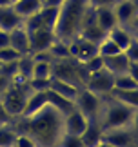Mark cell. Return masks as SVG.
Instances as JSON below:
<instances>
[{
  "mask_svg": "<svg viewBox=\"0 0 138 147\" xmlns=\"http://www.w3.org/2000/svg\"><path fill=\"white\" fill-rule=\"evenodd\" d=\"M13 118L9 116V113L5 111V107L2 105V102H0V123H11Z\"/></svg>",
  "mask_w": 138,
  "mask_h": 147,
  "instance_id": "60d3db41",
  "label": "cell"
},
{
  "mask_svg": "<svg viewBox=\"0 0 138 147\" xmlns=\"http://www.w3.org/2000/svg\"><path fill=\"white\" fill-rule=\"evenodd\" d=\"M84 67H85L89 73L102 71V69H103V58H102L100 55H96V56H93V58H89L87 62H84Z\"/></svg>",
  "mask_w": 138,
  "mask_h": 147,
  "instance_id": "d6a6232c",
  "label": "cell"
},
{
  "mask_svg": "<svg viewBox=\"0 0 138 147\" xmlns=\"http://www.w3.org/2000/svg\"><path fill=\"white\" fill-rule=\"evenodd\" d=\"M133 36H135V40H138V31H133Z\"/></svg>",
  "mask_w": 138,
  "mask_h": 147,
  "instance_id": "f907efd6",
  "label": "cell"
},
{
  "mask_svg": "<svg viewBox=\"0 0 138 147\" xmlns=\"http://www.w3.org/2000/svg\"><path fill=\"white\" fill-rule=\"evenodd\" d=\"M95 15H96V26L102 27L106 33L116 27V16H114L113 5L111 7H95Z\"/></svg>",
  "mask_w": 138,
  "mask_h": 147,
  "instance_id": "d6986e66",
  "label": "cell"
},
{
  "mask_svg": "<svg viewBox=\"0 0 138 147\" xmlns=\"http://www.w3.org/2000/svg\"><path fill=\"white\" fill-rule=\"evenodd\" d=\"M78 64L74 58H62V60H55L53 64V78H58V80L69 82L76 87H84L82 82H80L78 76Z\"/></svg>",
  "mask_w": 138,
  "mask_h": 147,
  "instance_id": "8992f818",
  "label": "cell"
},
{
  "mask_svg": "<svg viewBox=\"0 0 138 147\" xmlns=\"http://www.w3.org/2000/svg\"><path fill=\"white\" fill-rule=\"evenodd\" d=\"M11 5H13V9L22 18H27V16H31V15H37L38 11L42 9L44 2L42 0H15Z\"/></svg>",
  "mask_w": 138,
  "mask_h": 147,
  "instance_id": "44dd1931",
  "label": "cell"
},
{
  "mask_svg": "<svg viewBox=\"0 0 138 147\" xmlns=\"http://www.w3.org/2000/svg\"><path fill=\"white\" fill-rule=\"evenodd\" d=\"M98 147H113V145H109V144H103V142H102V144H100Z\"/></svg>",
  "mask_w": 138,
  "mask_h": 147,
  "instance_id": "681fc988",
  "label": "cell"
},
{
  "mask_svg": "<svg viewBox=\"0 0 138 147\" xmlns=\"http://www.w3.org/2000/svg\"><path fill=\"white\" fill-rule=\"evenodd\" d=\"M49 82L51 80H37V78H31V80H29V87H31V91H47V89H49Z\"/></svg>",
  "mask_w": 138,
  "mask_h": 147,
  "instance_id": "8d00e7d4",
  "label": "cell"
},
{
  "mask_svg": "<svg viewBox=\"0 0 138 147\" xmlns=\"http://www.w3.org/2000/svg\"><path fill=\"white\" fill-rule=\"evenodd\" d=\"M131 31H138V15H136L135 22H133V26H131Z\"/></svg>",
  "mask_w": 138,
  "mask_h": 147,
  "instance_id": "7dc6e473",
  "label": "cell"
},
{
  "mask_svg": "<svg viewBox=\"0 0 138 147\" xmlns=\"http://www.w3.org/2000/svg\"><path fill=\"white\" fill-rule=\"evenodd\" d=\"M80 38H84V40H87L91 44H95V46H98V44L103 40V38L107 36V33L102 29V27H98L96 24H91V26H85L82 31H80Z\"/></svg>",
  "mask_w": 138,
  "mask_h": 147,
  "instance_id": "603a6c76",
  "label": "cell"
},
{
  "mask_svg": "<svg viewBox=\"0 0 138 147\" xmlns=\"http://www.w3.org/2000/svg\"><path fill=\"white\" fill-rule=\"evenodd\" d=\"M0 65H2V62H0Z\"/></svg>",
  "mask_w": 138,
  "mask_h": 147,
  "instance_id": "816d5d0a",
  "label": "cell"
},
{
  "mask_svg": "<svg viewBox=\"0 0 138 147\" xmlns=\"http://www.w3.org/2000/svg\"><path fill=\"white\" fill-rule=\"evenodd\" d=\"M16 140V131L11 123H0V147H13Z\"/></svg>",
  "mask_w": 138,
  "mask_h": 147,
  "instance_id": "f1b7e54d",
  "label": "cell"
},
{
  "mask_svg": "<svg viewBox=\"0 0 138 147\" xmlns=\"http://www.w3.org/2000/svg\"><path fill=\"white\" fill-rule=\"evenodd\" d=\"M9 46H11V40H9V31L0 29V49L9 47Z\"/></svg>",
  "mask_w": 138,
  "mask_h": 147,
  "instance_id": "ab89813d",
  "label": "cell"
},
{
  "mask_svg": "<svg viewBox=\"0 0 138 147\" xmlns=\"http://www.w3.org/2000/svg\"><path fill=\"white\" fill-rule=\"evenodd\" d=\"M133 2V5H135V9H136V15H138V0H131Z\"/></svg>",
  "mask_w": 138,
  "mask_h": 147,
  "instance_id": "c3c4849f",
  "label": "cell"
},
{
  "mask_svg": "<svg viewBox=\"0 0 138 147\" xmlns=\"http://www.w3.org/2000/svg\"><path fill=\"white\" fill-rule=\"evenodd\" d=\"M131 131H133L136 134V138H138V109H135V115H133V120H131Z\"/></svg>",
  "mask_w": 138,
  "mask_h": 147,
  "instance_id": "b9f144b4",
  "label": "cell"
},
{
  "mask_svg": "<svg viewBox=\"0 0 138 147\" xmlns=\"http://www.w3.org/2000/svg\"><path fill=\"white\" fill-rule=\"evenodd\" d=\"M58 147H84V145H82L80 136H74V134H66L64 133V136H62Z\"/></svg>",
  "mask_w": 138,
  "mask_h": 147,
  "instance_id": "836d02e7",
  "label": "cell"
},
{
  "mask_svg": "<svg viewBox=\"0 0 138 147\" xmlns=\"http://www.w3.org/2000/svg\"><path fill=\"white\" fill-rule=\"evenodd\" d=\"M49 100H47V91H31L29 98L26 102V107H24V113L20 116H31L34 113H38L44 105H47Z\"/></svg>",
  "mask_w": 138,
  "mask_h": 147,
  "instance_id": "e0dca14e",
  "label": "cell"
},
{
  "mask_svg": "<svg viewBox=\"0 0 138 147\" xmlns=\"http://www.w3.org/2000/svg\"><path fill=\"white\" fill-rule=\"evenodd\" d=\"M29 33V42H31V53H38V51H47L53 42L56 40L55 31L47 29V27H38Z\"/></svg>",
  "mask_w": 138,
  "mask_h": 147,
  "instance_id": "8fae6325",
  "label": "cell"
},
{
  "mask_svg": "<svg viewBox=\"0 0 138 147\" xmlns=\"http://www.w3.org/2000/svg\"><path fill=\"white\" fill-rule=\"evenodd\" d=\"M107 36L111 38V40L116 44V46L122 49V51H125V49L131 46V42L135 40L133 31H131V29H125V27H120V26L113 27V29L107 33Z\"/></svg>",
  "mask_w": 138,
  "mask_h": 147,
  "instance_id": "ffe728a7",
  "label": "cell"
},
{
  "mask_svg": "<svg viewBox=\"0 0 138 147\" xmlns=\"http://www.w3.org/2000/svg\"><path fill=\"white\" fill-rule=\"evenodd\" d=\"M47 100H49V104L51 105H55L58 111H62L64 115H67L69 111H73L74 109V104L71 100H67L64 96H60V94H56L55 91H51V89H47Z\"/></svg>",
  "mask_w": 138,
  "mask_h": 147,
  "instance_id": "cb8c5ba5",
  "label": "cell"
},
{
  "mask_svg": "<svg viewBox=\"0 0 138 147\" xmlns=\"http://www.w3.org/2000/svg\"><path fill=\"white\" fill-rule=\"evenodd\" d=\"M102 142L113 147H138V138L131 131V127H118V129L103 131Z\"/></svg>",
  "mask_w": 138,
  "mask_h": 147,
  "instance_id": "52a82bcc",
  "label": "cell"
},
{
  "mask_svg": "<svg viewBox=\"0 0 138 147\" xmlns=\"http://www.w3.org/2000/svg\"><path fill=\"white\" fill-rule=\"evenodd\" d=\"M138 84L129 73H122V75H114L113 80V91H129V89H136Z\"/></svg>",
  "mask_w": 138,
  "mask_h": 147,
  "instance_id": "d4e9b609",
  "label": "cell"
},
{
  "mask_svg": "<svg viewBox=\"0 0 138 147\" xmlns=\"http://www.w3.org/2000/svg\"><path fill=\"white\" fill-rule=\"evenodd\" d=\"M9 40H11V47L15 51H18L20 55H29L31 53V42H29V33L24 26L16 27L9 33Z\"/></svg>",
  "mask_w": 138,
  "mask_h": 147,
  "instance_id": "5bb4252c",
  "label": "cell"
},
{
  "mask_svg": "<svg viewBox=\"0 0 138 147\" xmlns=\"http://www.w3.org/2000/svg\"><path fill=\"white\" fill-rule=\"evenodd\" d=\"M111 94L116 100L124 102L125 105L133 107V109H138V87L129 89V91H111Z\"/></svg>",
  "mask_w": 138,
  "mask_h": 147,
  "instance_id": "83f0119b",
  "label": "cell"
},
{
  "mask_svg": "<svg viewBox=\"0 0 138 147\" xmlns=\"http://www.w3.org/2000/svg\"><path fill=\"white\" fill-rule=\"evenodd\" d=\"M31 78H37V80H51L53 78V65H51V62L34 60Z\"/></svg>",
  "mask_w": 138,
  "mask_h": 147,
  "instance_id": "4316f807",
  "label": "cell"
},
{
  "mask_svg": "<svg viewBox=\"0 0 138 147\" xmlns=\"http://www.w3.org/2000/svg\"><path fill=\"white\" fill-rule=\"evenodd\" d=\"M58 13H60V7H55V5H42V9L38 11L42 26L51 29V31H55L56 22H58Z\"/></svg>",
  "mask_w": 138,
  "mask_h": 147,
  "instance_id": "7402d4cb",
  "label": "cell"
},
{
  "mask_svg": "<svg viewBox=\"0 0 138 147\" xmlns=\"http://www.w3.org/2000/svg\"><path fill=\"white\" fill-rule=\"evenodd\" d=\"M125 55L129 56L131 62L138 64V40H133V42H131V46L125 49Z\"/></svg>",
  "mask_w": 138,
  "mask_h": 147,
  "instance_id": "74e56055",
  "label": "cell"
},
{
  "mask_svg": "<svg viewBox=\"0 0 138 147\" xmlns=\"http://www.w3.org/2000/svg\"><path fill=\"white\" fill-rule=\"evenodd\" d=\"M129 75L135 78V82L138 84V64H135V62H131L129 65Z\"/></svg>",
  "mask_w": 138,
  "mask_h": 147,
  "instance_id": "ee69618b",
  "label": "cell"
},
{
  "mask_svg": "<svg viewBox=\"0 0 138 147\" xmlns=\"http://www.w3.org/2000/svg\"><path fill=\"white\" fill-rule=\"evenodd\" d=\"M9 84H11V80H9L7 76H4L2 73H0V94H2V93L5 91V89L9 87Z\"/></svg>",
  "mask_w": 138,
  "mask_h": 147,
  "instance_id": "7bdbcfd3",
  "label": "cell"
},
{
  "mask_svg": "<svg viewBox=\"0 0 138 147\" xmlns=\"http://www.w3.org/2000/svg\"><path fill=\"white\" fill-rule=\"evenodd\" d=\"M129 65H131V60H129V56L125 55V51L103 58V69H107L113 76L122 75V73H129Z\"/></svg>",
  "mask_w": 138,
  "mask_h": 147,
  "instance_id": "4fadbf2b",
  "label": "cell"
},
{
  "mask_svg": "<svg viewBox=\"0 0 138 147\" xmlns=\"http://www.w3.org/2000/svg\"><path fill=\"white\" fill-rule=\"evenodd\" d=\"M0 73H2L4 76H7L9 80H13L15 76H18V65H16V62L2 64V65H0Z\"/></svg>",
  "mask_w": 138,
  "mask_h": 147,
  "instance_id": "e575fe53",
  "label": "cell"
},
{
  "mask_svg": "<svg viewBox=\"0 0 138 147\" xmlns=\"http://www.w3.org/2000/svg\"><path fill=\"white\" fill-rule=\"evenodd\" d=\"M66 0H44V5H55V7H60Z\"/></svg>",
  "mask_w": 138,
  "mask_h": 147,
  "instance_id": "f6af8a7d",
  "label": "cell"
},
{
  "mask_svg": "<svg viewBox=\"0 0 138 147\" xmlns=\"http://www.w3.org/2000/svg\"><path fill=\"white\" fill-rule=\"evenodd\" d=\"M91 7H111L116 4V0H89Z\"/></svg>",
  "mask_w": 138,
  "mask_h": 147,
  "instance_id": "f35d334b",
  "label": "cell"
},
{
  "mask_svg": "<svg viewBox=\"0 0 138 147\" xmlns=\"http://www.w3.org/2000/svg\"><path fill=\"white\" fill-rule=\"evenodd\" d=\"M135 109L125 105L113 96V94H106L102 96V107L98 113V125L102 131H109V129H118V127H129L131 120H133Z\"/></svg>",
  "mask_w": 138,
  "mask_h": 147,
  "instance_id": "3957f363",
  "label": "cell"
},
{
  "mask_svg": "<svg viewBox=\"0 0 138 147\" xmlns=\"http://www.w3.org/2000/svg\"><path fill=\"white\" fill-rule=\"evenodd\" d=\"M113 80H114V76L107 69H102V71L91 73V76L87 78L84 87L91 89L93 93L100 94V96H106V94H111V91H113Z\"/></svg>",
  "mask_w": 138,
  "mask_h": 147,
  "instance_id": "ba28073f",
  "label": "cell"
},
{
  "mask_svg": "<svg viewBox=\"0 0 138 147\" xmlns=\"http://www.w3.org/2000/svg\"><path fill=\"white\" fill-rule=\"evenodd\" d=\"M20 53L18 51H15L13 47H4V49H0V62H2V64H9V62H16L20 58Z\"/></svg>",
  "mask_w": 138,
  "mask_h": 147,
  "instance_id": "1f68e13d",
  "label": "cell"
},
{
  "mask_svg": "<svg viewBox=\"0 0 138 147\" xmlns=\"http://www.w3.org/2000/svg\"><path fill=\"white\" fill-rule=\"evenodd\" d=\"M100 107H102V96L100 94L93 93L87 87H80L78 89V94H76V98H74V109H78L87 120H95L96 122Z\"/></svg>",
  "mask_w": 138,
  "mask_h": 147,
  "instance_id": "5b68a950",
  "label": "cell"
},
{
  "mask_svg": "<svg viewBox=\"0 0 138 147\" xmlns=\"http://www.w3.org/2000/svg\"><path fill=\"white\" fill-rule=\"evenodd\" d=\"M13 147H38V145L34 144V140L29 138L27 134H16V140H15Z\"/></svg>",
  "mask_w": 138,
  "mask_h": 147,
  "instance_id": "d590c367",
  "label": "cell"
},
{
  "mask_svg": "<svg viewBox=\"0 0 138 147\" xmlns=\"http://www.w3.org/2000/svg\"><path fill=\"white\" fill-rule=\"evenodd\" d=\"M13 2L11 0H0V7H7V5H11Z\"/></svg>",
  "mask_w": 138,
  "mask_h": 147,
  "instance_id": "bcb514c9",
  "label": "cell"
},
{
  "mask_svg": "<svg viewBox=\"0 0 138 147\" xmlns=\"http://www.w3.org/2000/svg\"><path fill=\"white\" fill-rule=\"evenodd\" d=\"M69 55L76 62L84 64V62H87L89 58H93V56L98 55V46H95V44H91V42L78 36V38H74L73 42H69Z\"/></svg>",
  "mask_w": 138,
  "mask_h": 147,
  "instance_id": "9c48e42d",
  "label": "cell"
},
{
  "mask_svg": "<svg viewBox=\"0 0 138 147\" xmlns=\"http://www.w3.org/2000/svg\"><path fill=\"white\" fill-rule=\"evenodd\" d=\"M16 65H18V76L24 78V80H31L33 75V65H34V58L33 55H22L18 60H16Z\"/></svg>",
  "mask_w": 138,
  "mask_h": 147,
  "instance_id": "484cf974",
  "label": "cell"
},
{
  "mask_svg": "<svg viewBox=\"0 0 138 147\" xmlns=\"http://www.w3.org/2000/svg\"><path fill=\"white\" fill-rule=\"evenodd\" d=\"M49 53L53 55L55 60H62V58H71V55H69V44L62 42V40H56L53 42V46L49 47Z\"/></svg>",
  "mask_w": 138,
  "mask_h": 147,
  "instance_id": "4dcf8cb0",
  "label": "cell"
},
{
  "mask_svg": "<svg viewBox=\"0 0 138 147\" xmlns=\"http://www.w3.org/2000/svg\"><path fill=\"white\" fill-rule=\"evenodd\" d=\"M89 9H91L89 0H66L60 5L58 22H56V27H55V36L66 44L78 38Z\"/></svg>",
  "mask_w": 138,
  "mask_h": 147,
  "instance_id": "7a4b0ae2",
  "label": "cell"
},
{
  "mask_svg": "<svg viewBox=\"0 0 138 147\" xmlns=\"http://www.w3.org/2000/svg\"><path fill=\"white\" fill-rule=\"evenodd\" d=\"M64 113L55 105H44L31 116H16L11 125L16 134H27L38 147H58L64 136Z\"/></svg>",
  "mask_w": 138,
  "mask_h": 147,
  "instance_id": "6da1fadb",
  "label": "cell"
},
{
  "mask_svg": "<svg viewBox=\"0 0 138 147\" xmlns=\"http://www.w3.org/2000/svg\"><path fill=\"white\" fill-rule=\"evenodd\" d=\"M49 89L51 91H55L56 94H60V96H64L67 100H71L73 104H74V98H76V94H78V89L76 86H73V84H69V82H64V80H58V78H51V82H49Z\"/></svg>",
  "mask_w": 138,
  "mask_h": 147,
  "instance_id": "ac0fdd59",
  "label": "cell"
},
{
  "mask_svg": "<svg viewBox=\"0 0 138 147\" xmlns=\"http://www.w3.org/2000/svg\"><path fill=\"white\" fill-rule=\"evenodd\" d=\"M87 123H89V120L82 115V113H80L78 109H73V111H69L64 116V133L80 136V134L85 131Z\"/></svg>",
  "mask_w": 138,
  "mask_h": 147,
  "instance_id": "7c38bea8",
  "label": "cell"
},
{
  "mask_svg": "<svg viewBox=\"0 0 138 147\" xmlns=\"http://www.w3.org/2000/svg\"><path fill=\"white\" fill-rule=\"evenodd\" d=\"M102 127L98 125V122L95 120H89L87 127H85V131L80 134V140H82V145L84 147H98L102 144Z\"/></svg>",
  "mask_w": 138,
  "mask_h": 147,
  "instance_id": "2e32d148",
  "label": "cell"
},
{
  "mask_svg": "<svg viewBox=\"0 0 138 147\" xmlns=\"http://www.w3.org/2000/svg\"><path fill=\"white\" fill-rule=\"evenodd\" d=\"M114 16H116V26L131 29L133 22L136 18V9L131 0H116V4L113 5Z\"/></svg>",
  "mask_w": 138,
  "mask_h": 147,
  "instance_id": "30bf717a",
  "label": "cell"
},
{
  "mask_svg": "<svg viewBox=\"0 0 138 147\" xmlns=\"http://www.w3.org/2000/svg\"><path fill=\"white\" fill-rule=\"evenodd\" d=\"M31 94V87H29V80H24L20 76H15L11 80L9 87L0 94V102L5 107V111L9 113L11 118H16L24 113L26 102Z\"/></svg>",
  "mask_w": 138,
  "mask_h": 147,
  "instance_id": "277c9868",
  "label": "cell"
},
{
  "mask_svg": "<svg viewBox=\"0 0 138 147\" xmlns=\"http://www.w3.org/2000/svg\"><path fill=\"white\" fill-rule=\"evenodd\" d=\"M11 2H15V0H11Z\"/></svg>",
  "mask_w": 138,
  "mask_h": 147,
  "instance_id": "f5cc1de1",
  "label": "cell"
},
{
  "mask_svg": "<svg viewBox=\"0 0 138 147\" xmlns=\"http://www.w3.org/2000/svg\"><path fill=\"white\" fill-rule=\"evenodd\" d=\"M118 53H122V49H120L109 36H106L98 44V55L102 58H107V56H113V55H118Z\"/></svg>",
  "mask_w": 138,
  "mask_h": 147,
  "instance_id": "f546056e",
  "label": "cell"
},
{
  "mask_svg": "<svg viewBox=\"0 0 138 147\" xmlns=\"http://www.w3.org/2000/svg\"><path fill=\"white\" fill-rule=\"evenodd\" d=\"M20 26H24V18L13 9V5L0 7V29L11 33L13 29H16Z\"/></svg>",
  "mask_w": 138,
  "mask_h": 147,
  "instance_id": "9a60e30c",
  "label": "cell"
},
{
  "mask_svg": "<svg viewBox=\"0 0 138 147\" xmlns=\"http://www.w3.org/2000/svg\"><path fill=\"white\" fill-rule=\"evenodd\" d=\"M42 2H44V0H42Z\"/></svg>",
  "mask_w": 138,
  "mask_h": 147,
  "instance_id": "db71d44e",
  "label": "cell"
}]
</instances>
